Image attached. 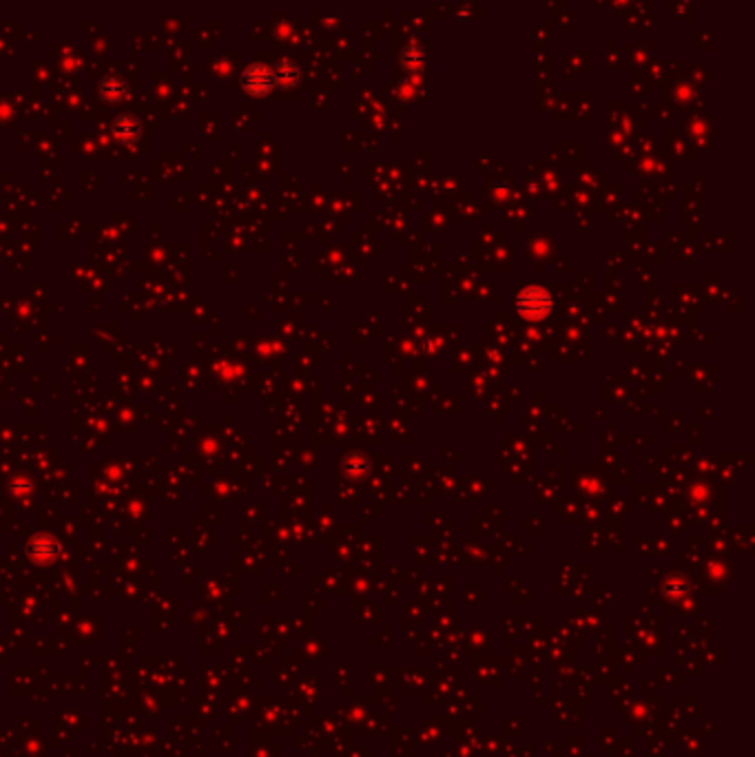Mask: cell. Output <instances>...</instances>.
Masks as SVG:
<instances>
[{
    "label": "cell",
    "instance_id": "obj_1",
    "mask_svg": "<svg viewBox=\"0 0 755 757\" xmlns=\"http://www.w3.org/2000/svg\"><path fill=\"white\" fill-rule=\"evenodd\" d=\"M241 85L251 95H266L275 85H273V71H269L261 65H253L244 71L241 75Z\"/></svg>",
    "mask_w": 755,
    "mask_h": 757
},
{
    "label": "cell",
    "instance_id": "obj_2",
    "mask_svg": "<svg viewBox=\"0 0 755 757\" xmlns=\"http://www.w3.org/2000/svg\"><path fill=\"white\" fill-rule=\"evenodd\" d=\"M299 83V69L297 65L288 63V60H283V63H279L273 71V85L279 87V89H293L295 85Z\"/></svg>",
    "mask_w": 755,
    "mask_h": 757
}]
</instances>
